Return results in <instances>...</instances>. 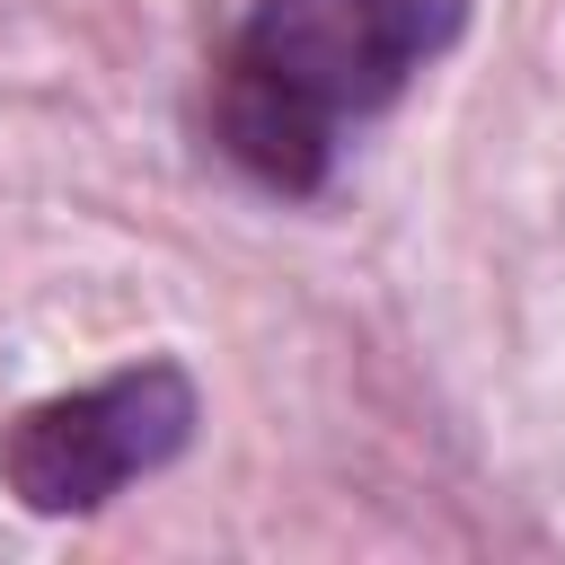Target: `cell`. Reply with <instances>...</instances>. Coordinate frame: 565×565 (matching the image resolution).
<instances>
[{"mask_svg":"<svg viewBox=\"0 0 565 565\" xmlns=\"http://www.w3.org/2000/svg\"><path fill=\"white\" fill-rule=\"evenodd\" d=\"M459 35L468 0H238L203 71V132L256 194L318 203Z\"/></svg>","mask_w":565,"mask_h":565,"instance_id":"6da1fadb","label":"cell"},{"mask_svg":"<svg viewBox=\"0 0 565 565\" xmlns=\"http://www.w3.org/2000/svg\"><path fill=\"white\" fill-rule=\"evenodd\" d=\"M203 424V388L185 362H124L88 388L35 397L0 424V486L35 521H88L124 486L185 459Z\"/></svg>","mask_w":565,"mask_h":565,"instance_id":"7a4b0ae2","label":"cell"}]
</instances>
